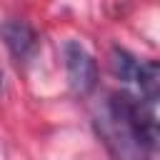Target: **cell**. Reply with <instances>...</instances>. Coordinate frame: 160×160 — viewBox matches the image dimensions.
Segmentation results:
<instances>
[{"instance_id":"3957f363","label":"cell","mask_w":160,"mask_h":160,"mask_svg":"<svg viewBox=\"0 0 160 160\" xmlns=\"http://www.w3.org/2000/svg\"><path fill=\"white\" fill-rule=\"evenodd\" d=\"M135 85L140 88V95L145 98V102L155 105V100L160 95V65L155 60L140 62L138 75H135Z\"/></svg>"},{"instance_id":"277c9868","label":"cell","mask_w":160,"mask_h":160,"mask_svg":"<svg viewBox=\"0 0 160 160\" xmlns=\"http://www.w3.org/2000/svg\"><path fill=\"white\" fill-rule=\"evenodd\" d=\"M110 68H112L115 78H120L122 82H135L140 60L132 58V55H130L128 50H122V48H112V52H110Z\"/></svg>"},{"instance_id":"5b68a950","label":"cell","mask_w":160,"mask_h":160,"mask_svg":"<svg viewBox=\"0 0 160 160\" xmlns=\"http://www.w3.org/2000/svg\"><path fill=\"white\" fill-rule=\"evenodd\" d=\"M0 88H2V72H0Z\"/></svg>"},{"instance_id":"6da1fadb","label":"cell","mask_w":160,"mask_h":160,"mask_svg":"<svg viewBox=\"0 0 160 160\" xmlns=\"http://www.w3.org/2000/svg\"><path fill=\"white\" fill-rule=\"evenodd\" d=\"M65 58V72H68V85L75 95H88L98 85V62L95 58L75 40H68L62 48Z\"/></svg>"},{"instance_id":"7a4b0ae2","label":"cell","mask_w":160,"mask_h":160,"mask_svg":"<svg viewBox=\"0 0 160 160\" xmlns=\"http://www.w3.org/2000/svg\"><path fill=\"white\" fill-rule=\"evenodd\" d=\"M2 42L18 60H30L38 50V35L25 20H8L2 25Z\"/></svg>"}]
</instances>
